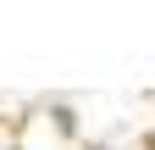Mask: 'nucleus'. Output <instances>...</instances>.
<instances>
[{"label": "nucleus", "mask_w": 155, "mask_h": 150, "mask_svg": "<svg viewBox=\"0 0 155 150\" xmlns=\"http://www.w3.org/2000/svg\"><path fill=\"white\" fill-rule=\"evenodd\" d=\"M94 150H105V145H94Z\"/></svg>", "instance_id": "obj_1"}]
</instances>
